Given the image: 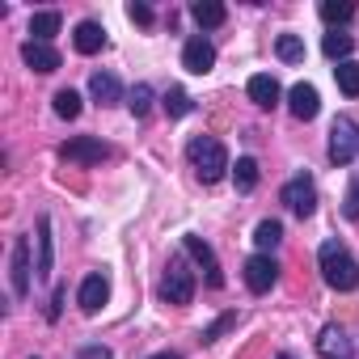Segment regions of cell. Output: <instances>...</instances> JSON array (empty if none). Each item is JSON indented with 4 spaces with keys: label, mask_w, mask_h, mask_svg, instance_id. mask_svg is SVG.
I'll return each mask as SVG.
<instances>
[{
    "label": "cell",
    "mask_w": 359,
    "mask_h": 359,
    "mask_svg": "<svg viewBox=\"0 0 359 359\" xmlns=\"http://www.w3.org/2000/svg\"><path fill=\"white\" fill-rule=\"evenodd\" d=\"M317 266H321L325 287H334V292H355V287H359V262H355V254H351L338 237H325V241H321Z\"/></svg>",
    "instance_id": "6da1fadb"
},
{
    "label": "cell",
    "mask_w": 359,
    "mask_h": 359,
    "mask_svg": "<svg viewBox=\"0 0 359 359\" xmlns=\"http://www.w3.org/2000/svg\"><path fill=\"white\" fill-rule=\"evenodd\" d=\"M187 161L195 165L203 187H216L220 177L229 173V152H224V144L216 135H191L187 140Z\"/></svg>",
    "instance_id": "7a4b0ae2"
},
{
    "label": "cell",
    "mask_w": 359,
    "mask_h": 359,
    "mask_svg": "<svg viewBox=\"0 0 359 359\" xmlns=\"http://www.w3.org/2000/svg\"><path fill=\"white\" fill-rule=\"evenodd\" d=\"M156 296L165 304H191L195 300V271L187 266V258H173L156 283Z\"/></svg>",
    "instance_id": "3957f363"
},
{
    "label": "cell",
    "mask_w": 359,
    "mask_h": 359,
    "mask_svg": "<svg viewBox=\"0 0 359 359\" xmlns=\"http://www.w3.org/2000/svg\"><path fill=\"white\" fill-rule=\"evenodd\" d=\"M279 199H283V208H287L292 216L309 220V216L317 212V182H313V173H309V169L292 173L287 182H283V191H279Z\"/></svg>",
    "instance_id": "277c9868"
},
{
    "label": "cell",
    "mask_w": 359,
    "mask_h": 359,
    "mask_svg": "<svg viewBox=\"0 0 359 359\" xmlns=\"http://www.w3.org/2000/svg\"><path fill=\"white\" fill-rule=\"evenodd\" d=\"M355 161H359V123L351 114H338L330 127V165L346 169Z\"/></svg>",
    "instance_id": "5b68a950"
},
{
    "label": "cell",
    "mask_w": 359,
    "mask_h": 359,
    "mask_svg": "<svg viewBox=\"0 0 359 359\" xmlns=\"http://www.w3.org/2000/svg\"><path fill=\"white\" fill-rule=\"evenodd\" d=\"M241 275H245V287L254 296H266L279 283V262H275V254H250L245 266H241Z\"/></svg>",
    "instance_id": "8992f818"
},
{
    "label": "cell",
    "mask_w": 359,
    "mask_h": 359,
    "mask_svg": "<svg viewBox=\"0 0 359 359\" xmlns=\"http://www.w3.org/2000/svg\"><path fill=\"white\" fill-rule=\"evenodd\" d=\"M60 156L72 161V165H102L110 156V144L97 140V135H76V140H64L60 144Z\"/></svg>",
    "instance_id": "52a82bcc"
},
{
    "label": "cell",
    "mask_w": 359,
    "mask_h": 359,
    "mask_svg": "<svg viewBox=\"0 0 359 359\" xmlns=\"http://www.w3.org/2000/svg\"><path fill=\"white\" fill-rule=\"evenodd\" d=\"M182 68H187L191 76H208V72L216 68V43H212L208 34L187 39V47H182Z\"/></svg>",
    "instance_id": "ba28073f"
},
{
    "label": "cell",
    "mask_w": 359,
    "mask_h": 359,
    "mask_svg": "<svg viewBox=\"0 0 359 359\" xmlns=\"http://www.w3.org/2000/svg\"><path fill=\"white\" fill-rule=\"evenodd\" d=\"M182 250L203 266V275H208V287H224V271H220V262H216V250L203 241V237H195V233H187L182 237Z\"/></svg>",
    "instance_id": "9c48e42d"
},
{
    "label": "cell",
    "mask_w": 359,
    "mask_h": 359,
    "mask_svg": "<svg viewBox=\"0 0 359 359\" xmlns=\"http://www.w3.org/2000/svg\"><path fill=\"white\" fill-rule=\"evenodd\" d=\"M30 275H34V266H30V237H18L13 241V258H9V279H13V296L18 300L30 296Z\"/></svg>",
    "instance_id": "30bf717a"
},
{
    "label": "cell",
    "mask_w": 359,
    "mask_h": 359,
    "mask_svg": "<svg viewBox=\"0 0 359 359\" xmlns=\"http://www.w3.org/2000/svg\"><path fill=\"white\" fill-rule=\"evenodd\" d=\"M287 110H292V118H300V123H313V118L321 114V97H317V89H313L309 81L292 85V89H287Z\"/></svg>",
    "instance_id": "8fae6325"
},
{
    "label": "cell",
    "mask_w": 359,
    "mask_h": 359,
    "mask_svg": "<svg viewBox=\"0 0 359 359\" xmlns=\"http://www.w3.org/2000/svg\"><path fill=\"white\" fill-rule=\"evenodd\" d=\"M22 64L30 68V72H60V51L51 47V43H34V39H26L22 43Z\"/></svg>",
    "instance_id": "7c38bea8"
},
{
    "label": "cell",
    "mask_w": 359,
    "mask_h": 359,
    "mask_svg": "<svg viewBox=\"0 0 359 359\" xmlns=\"http://www.w3.org/2000/svg\"><path fill=\"white\" fill-rule=\"evenodd\" d=\"M110 300V279L102 275V271H93V275H85V283H81V292H76V304H81V313H97L102 304Z\"/></svg>",
    "instance_id": "4fadbf2b"
},
{
    "label": "cell",
    "mask_w": 359,
    "mask_h": 359,
    "mask_svg": "<svg viewBox=\"0 0 359 359\" xmlns=\"http://www.w3.org/2000/svg\"><path fill=\"white\" fill-rule=\"evenodd\" d=\"M351 351H355V346H351V338L342 334V325H334V321L321 325V334H317V355H321V359H351Z\"/></svg>",
    "instance_id": "5bb4252c"
},
{
    "label": "cell",
    "mask_w": 359,
    "mask_h": 359,
    "mask_svg": "<svg viewBox=\"0 0 359 359\" xmlns=\"http://www.w3.org/2000/svg\"><path fill=\"white\" fill-rule=\"evenodd\" d=\"M245 93H250V102H254L258 110H271V106H279V97H283V89H279V81H275L271 72H258V76H250Z\"/></svg>",
    "instance_id": "9a60e30c"
},
{
    "label": "cell",
    "mask_w": 359,
    "mask_h": 359,
    "mask_svg": "<svg viewBox=\"0 0 359 359\" xmlns=\"http://www.w3.org/2000/svg\"><path fill=\"white\" fill-rule=\"evenodd\" d=\"M72 47H76L81 55H97V51L106 47V26H102V22H81V26L72 30Z\"/></svg>",
    "instance_id": "2e32d148"
},
{
    "label": "cell",
    "mask_w": 359,
    "mask_h": 359,
    "mask_svg": "<svg viewBox=\"0 0 359 359\" xmlns=\"http://www.w3.org/2000/svg\"><path fill=\"white\" fill-rule=\"evenodd\" d=\"M51 262H55V241H51V216L43 212L39 216V262H34V275L51 279Z\"/></svg>",
    "instance_id": "e0dca14e"
},
{
    "label": "cell",
    "mask_w": 359,
    "mask_h": 359,
    "mask_svg": "<svg viewBox=\"0 0 359 359\" xmlns=\"http://www.w3.org/2000/svg\"><path fill=\"white\" fill-rule=\"evenodd\" d=\"M89 93H93L97 106H114V102H123V85H118L114 72H93V76H89Z\"/></svg>",
    "instance_id": "ac0fdd59"
},
{
    "label": "cell",
    "mask_w": 359,
    "mask_h": 359,
    "mask_svg": "<svg viewBox=\"0 0 359 359\" xmlns=\"http://www.w3.org/2000/svg\"><path fill=\"white\" fill-rule=\"evenodd\" d=\"M191 18L199 22V30H220L229 22V9L216 5V0H199V5H191Z\"/></svg>",
    "instance_id": "d6986e66"
},
{
    "label": "cell",
    "mask_w": 359,
    "mask_h": 359,
    "mask_svg": "<svg viewBox=\"0 0 359 359\" xmlns=\"http://www.w3.org/2000/svg\"><path fill=\"white\" fill-rule=\"evenodd\" d=\"M60 26H64V18H60L55 9H43V13L30 18V39H34V43H51V39L60 34Z\"/></svg>",
    "instance_id": "ffe728a7"
},
{
    "label": "cell",
    "mask_w": 359,
    "mask_h": 359,
    "mask_svg": "<svg viewBox=\"0 0 359 359\" xmlns=\"http://www.w3.org/2000/svg\"><path fill=\"white\" fill-rule=\"evenodd\" d=\"M321 51H325V60L346 64V60H351V51H355V39H351L346 30H330V34L321 39Z\"/></svg>",
    "instance_id": "44dd1931"
},
{
    "label": "cell",
    "mask_w": 359,
    "mask_h": 359,
    "mask_svg": "<svg viewBox=\"0 0 359 359\" xmlns=\"http://www.w3.org/2000/svg\"><path fill=\"white\" fill-rule=\"evenodd\" d=\"M317 13H321V22H325L330 30H338V26H346V22L355 18V5H351V0H321Z\"/></svg>",
    "instance_id": "7402d4cb"
},
{
    "label": "cell",
    "mask_w": 359,
    "mask_h": 359,
    "mask_svg": "<svg viewBox=\"0 0 359 359\" xmlns=\"http://www.w3.org/2000/svg\"><path fill=\"white\" fill-rule=\"evenodd\" d=\"M279 241H283V224H279V220H258V229H254V245H258V254H275Z\"/></svg>",
    "instance_id": "603a6c76"
},
{
    "label": "cell",
    "mask_w": 359,
    "mask_h": 359,
    "mask_svg": "<svg viewBox=\"0 0 359 359\" xmlns=\"http://www.w3.org/2000/svg\"><path fill=\"white\" fill-rule=\"evenodd\" d=\"M233 187H237V195H250V191L258 187V161H254V156H237Z\"/></svg>",
    "instance_id": "cb8c5ba5"
},
{
    "label": "cell",
    "mask_w": 359,
    "mask_h": 359,
    "mask_svg": "<svg viewBox=\"0 0 359 359\" xmlns=\"http://www.w3.org/2000/svg\"><path fill=\"white\" fill-rule=\"evenodd\" d=\"M161 106H165V114H169V118H187V114L195 110L191 93H187V89H177V85H173V89H169V93L161 97Z\"/></svg>",
    "instance_id": "d4e9b609"
},
{
    "label": "cell",
    "mask_w": 359,
    "mask_h": 359,
    "mask_svg": "<svg viewBox=\"0 0 359 359\" xmlns=\"http://www.w3.org/2000/svg\"><path fill=\"white\" fill-rule=\"evenodd\" d=\"M275 55L283 64H304V39L300 34H279L275 39Z\"/></svg>",
    "instance_id": "484cf974"
},
{
    "label": "cell",
    "mask_w": 359,
    "mask_h": 359,
    "mask_svg": "<svg viewBox=\"0 0 359 359\" xmlns=\"http://www.w3.org/2000/svg\"><path fill=\"white\" fill-rule=\"evenodd\" d=\"M334 81L342 89V97H359V60H346L334 68Z\"/></svg>",
    "instance_id": "4316f807"
},
{
    "label": "cell",
    "mask_w": 359,
    "mask_h": 359,
    "mask_svg": "<svg viewBox=\"0 0 359 359\" xmlns=\"http://www.w3.org/2000/svg\"><path fill=\"white\" fill-rule=\"evenodd\" d=\"M152 97H156V93H152V85H144V81H140V85L127 93V110H131L135 118H144V114L152 110Z\"/></svg>",
    "instance_id": "83f0119b"
},
{
    "label": "cell",
    "mask_w": 359,
    "mask_h": 359,
    "mask_svg": "<svg viewBox=\"0 0 359 359\" xmlns=\"http://www.w3.org/2000/svg\"><path fill=\"white\" fill-rule=\"evenodd\" d=\"M51 110H55L60 118H76V114H81V93H76V89H60V93L51 97Z\"/></svg>",
    "instance_id": "f1b7e54d"
},
{
    "label": "cell",
    "mask_w": 359,
    "mask_h": 359,
    "mask_svg": "<svg viewBox=\"0 0 359 359\" xmlns=\"http://www.w3.org/2000/svg\"><path fill=\"white\" fill-rule=\"evenodd\" d=\"M237 321H241V313H237V309H229L224 317H216V321H212V325L203 330V342H216V338H220V334H229V330H233Z\"/></svg>",
    "instance_id": "f546056e"
},
{
    "label": "cell",
    "mask_w": 359,
    "mask_h": 359,
    "mask_svg": "<svg viewBox=\"0 0 359 359\" xmlns=\"http://www.w3.org/2000/svg\"><path fill=\"white\" fill-rule=\"evenodd\" d=\"M342 216L346 220H359V177L346 187V195H342Z\"/></svg>",
    "instance_id": "4dcf8cb0"
},
{
    "label": "cell",
    "mask_w": 359,
    "mask_h": 359,
    "mask_svg": "<svg viewBox=\"0 0 359 359\" xmlns=\"http://www.w3.org/2000/svg\"><path fill=\"white\" fill-rule=\"evenodd\" d=\"M127 18H131L135 26H152V18H156V13H152L148 5H140V0H131V5H127Z\"/></svg>",
    "instance_id": "1f68e13d"
},
{
    "label": "cell",
    "mask_w": 359,
    "mask_h": 359,
    "mask_svg": "<svg viewBox=\"0 0 359 359\" xmlns=\"http://www.w3.org/2000/svg\"><path fill=\"white\" fill-rule=\"evenodd\" d=\"M76 359H114V351L102 346V342H85V346L76 351Z\"/></svg>",
    "instance_id": "d6a6232c"
},
{
    "label": "cell",
    "mask_w": 359,
    "mask_h": 359,
    "mask_svg": "<svg viewBox=\"0 0 359 359\" xmlns=\"http://www.w3.org/2000/svg\"><path fill=\"white\" fill-rule=\"evenodd\" d=\"M64 287H55V296H51V309H47V321H60V313H64Z\"/></svg>",
    "instance_id": "836d02e7"
},
{
    "label": "cell",
    "mask_w": 359,
    "mask_h": 359,
    "mask_svg": "<svg viewBox=\"0 0 359 359\" xmlns=\"http://www.w3.org/2000/svg\"><path fill=\"white\" fill-rule=\"evenodd\" d=\"M148 359H182L177 351H156V355H148Z\"/></svg>",
    "instance_id": "e575fe53"
},
{
    "label": "cell",
    "mask_w": 359,
    "mask_h": 359,
    "mask_svg": "<svg viewBox=\"0 0 359 359\" xmlns=\"http://www.w3.org/2000/svg\"><path fill=\"white\" fill-rule=\"evenodd\" d=\"M275 359H296V355H292V351H279V355H275Z\"/></svg>",
    "instance_id": "d590c367"
},
{
    "label": "cell",
    "mask_w": 359,
    "mask_h": 359,
    "mask_svg": "<svg viewBox=\"0 0 359 359\" xmlns=\"http://www.w3.org/2000/svg\"><path fill=\"white\" fill-rule=\"evenodd\" d=\"M30 359H39V355H30Z\"/></svg>",
    "instance_id": "8d00e7d4"
}]
</instances>
